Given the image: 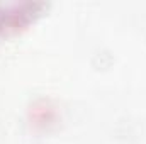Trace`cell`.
I'll list each match as a JSON object with an SVG mask.
<instances>
[{"label":"cell","instance_id":"obj_1","mask_svg":"<svg viewBox=\"0 0 146 144\" xmlns=\"http://www.w3.org/2000/svg\"><path fill=\"white\" fill-rule=\"evenodd\" d=\"M114 63V54L109 49H97L92 56V66L95 70H107Z\"/></svg>","mask_w":146,"mask_h":144}]
</instances>
